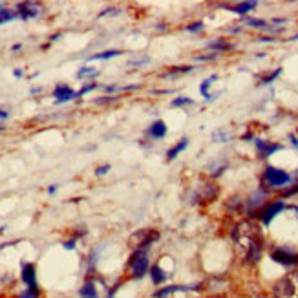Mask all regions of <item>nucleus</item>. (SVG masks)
<instances>
[{"instance_id":"f257e3e1","label":"nucleus","mask_w":298,"mask_h":298,"mask_svg":"<svg viewBox=\"0 0 298 298\" xmlns=\"http://www.w3.org/2000/svg\"><path fill=\"white\" fill-rule=\"evenodd\" d=\"M233 241L236 245L238 253L241 258L249 263H256L262 258V249H263V236L260 233L258 225L253 221L245 219L240 221L236 227L233 229Z\"/></svg>"},{"instance_id":"f03ea898","label":"nucleus","mask_w":298,"mask_h":298,"mask_svg":"<svg viewBox=\"0 0 298 298\" xmlns=\"http://www.w3.org/2000/svg\"><path fill=\"white\" fill-rule=\"evenodd\" d=\"M275 298H298V271L287 272L272 285Z\"/></svg>"},{"instance_id":"7ed1b4c3","label":"nucleus","mask_w":298,"mask_h":298,"mask_svg":"<svg viewBox=\"0 0 298 298\" xmlns=\"http://www.w3.org/2000/svg\"><path fill=\"white\" fill-rule=\"evenodd\" d=\"M128 269L134 278H141L145 275L148 269V256H146L145 249H137L132 253L130 260H128Z\"/></svg>"},{"instance_id":"20e7f679","label":"nucleus","mask_w":298,"mask_h":298,"mask_svg":"<svg viewBox=\"0 0 298 298\" xmlns=\"http://www.w3.org/2000/svg\"><path fill=\"white\" fill-rule=\"evenodd\" d=\"M159 238V233L156 231V229H141V231H137V233H134L130 236V245L134 247V251L137 249H145L150 245V243H154V241Z\"/></svg>"},{"instance_id":"39448f33","label":"nucleus","mask_w":298,"mask_h":298,"mask_svg":"<svg viewBox=\"0 0 298 298\" xmlns=\"http://www.w3.org/2000/svg\"><path fill=\"white\" fill-rule=\"evenodd\" d=\"M263 183L267 187H272V189H278V187H284L291 181V176L285 170H280V168L275 167H267L263 170Z\"/></svg>"},{"instance_id":"423d86ee","label":"nucleus","mask_w":298,"mask_h":298,"mask_svg":"<svg viewBox=\"0 0 298 298\" xmlns=\"http://www.w3.org/2000/svg\"><path fill=\"white\" fill-rule=\"evenodd\" d=\"M271 258L277 263L284 265V267H293V265H298V253L289 247H278L271 253Z\"/></svg>"},{"instance_id":"0eeeda50","label":"nucleus","mask_w":298,"mask_h":298,"mask_svg":"<svg viewBox=\"0 0 298 298\" xmlns=\"http://www.w3.org/2000/svg\"><path fill=\"white\" fill-rule=\"evenodd\" d=\"M20 277H22V282L28 285V293L35 298L37 289H39V287H37V278H35V265H33V263H22Z\"/></svg>"},{"instance_id":"6e6552de","label":"nucleus","mask_w":298,"mask_h":298,"mask_svg":"<svg viewBox=\"0 0 298 298\" xmlns=\"http://www.w3.org/2000/svg\"><path fill=\"white\" fill-rule=\"evenodd\" d=\"M284 202L282 200H275V202L267 203V205L263 207L262 211H260V219H262V224L269 225L272 221V218L278 214V212L284 211Z\"/></svg>"},{"instance_id":"1a4fd4ad","label":"nucleus","mask_w":298,"mask_h":298,"mask_svg":"<svg viewBox=\"0 0 298 298\" xmlns=\"http://www.w3.org/2000/svg\"><path fill=\"white\" fill-rule=\"evenodd\" d=\"M17 9H18V17L24 18V20L37 17L40 13V6L35 4V2H20L17 6Z\"/></svg>"},{"instance_id":"9d476101","label":"nucleus","mask_w":298,"mask_h":298,"mask_svg":"<svg viewBox=\"0 0 298 298\" xmlns=\"http://www.w3.org/2000/svg\"><path fill=\"white\" fill-rule=\"evenodd\" d=\"M53 97H57V103L61 105V103H66L70 101V99H73V97H77V92H73L70 86H66V84H57L55 86V90H53Z\"/></svg>"},{"instance_id":"9b49d317","label":"nucleus","mask_w":298,"mask_h":298,"mask_svg":"<svg viewBox=\"0 0 298 298\" xmlns=\"http://www.w3.org/2000/svg\"><path fill=\"white\" fill-rule=\"evenodd\" d=\"M282 146L277 145V143H269V141H262L256 139V150H258L260 158H269L271 154H275L277 150H280Z\"/></svg>"},{"instance_id":"f8f14e48","label":"nucleus","mask_w":298,"mask_h":298,"mask_svg":"<svg viewBox=\"0 0 298 298\" xmlns=\"http://www.w3.org/2000/svg\"><path fill=\"white\" fill-rule=\"evenodd\" d=\"M187 146H189V139H187V137L180 139V143H178V145H174V146H172V148L167 152V159H168V161H170V159H174L176 156H178L180 152H183V150L187 148Z\"/></svg>"},{"instance_id":"ddd939ff","label":"nucleus","mask_w":298,"mask_h":298,"mask_svg":"<svg viewBox=\"0 0 298 298\" xmlns=\"http://www.w3.org/2000/svg\"><path fill=\"white\" fill-rule=\"evenodd\" d=\"M79 294L83 298H97V289H95V285H93V282L88 280L79 289Z\"/></svg>"},{"instance_id":"4468645a","label":"nucleus","mask_w":298,"mask_h":298,"mask_svg":"<svg viewBox=\"0 0 298 298\" xmlns=\"http://www.w3.org/2000/svg\"><path fill=\"white\" fill-rule=\"evenodd\" d=\"M150 136L152 137H165V134H167V127H165V123L163 121H156V123L150 127Z\"/></svg>"},{"instance_id":"2eb2a0df","label":"nucleus","mask_w":298,"mask_h":298,"mask_svg":"<svg viewBox=\"0 0 298 298\" xmlns=\"http://www.w3.org/2000/svg\"><path fill=\"white\" fill-rule=\"evenodd\" d=\"M255 8H256V2H240V4L229 6V9L234 11V13H247V11H251V9Z\"/></svg>"},{"instance_id":"dca6fc26","label":"nucleus","mask_w":298,"mask_h":298,"mask_svg":"<svg viewBox=\"0 0 298 298\" xmlns=\"http://www.w3.org/2000/svg\"><path fill=\"white\" fill-rule=\"evenodd\" d=\"M117 55H121V52H119V49H106V52H103V53L92 55V57H90V61H106V59L117 57Z\"/></svg>"},{"instance_id":"f3484780","label":"nucleus","mask_w":298,"mask_h":298,"mask_svg":"<svg viewBox=\"0 0 298 298\" xmlns=\"http://www.w3.org/2000/svg\"><path fill=\"white\" fill-rule=\"evenodd\" d=\"M167 272L163 271L159 265H154L152 267V280H154V284H163V282L167 280Z\"/></svg>"},{"instance_id":"a211bd4d","label":"nucleus","mask_w":298,"mask_h":298,"mask_svg":"<svg viewBox=\"0 0 298 298\" xmlns=\"http://www.w3.org/2000/svg\"><path fill=\"white\" fill-rule=\"evenodd\" d=\"M218 79V77H216V75H211V77H209V79H205L202 83V86H200V92H202V95L205 97V99H212L211 97V93H209V86H211L212 83H214V81Z\"/></svg>"},{"instance_id":"6ab92c4d","label":"nucleus","mask_w":298,"mask_h":298,"mask_svg":"<svg viewBox=\"0 0 298 298\" xmlns=\"http://www.w3.org/2000/svg\"><path fill=\"white\" fill-rule=\"evenodd\" d=\"M180 289H187V287H181V285H170V287H167V289H159L154 293V296H158V298H163V296H167V294L174 293V291H180Z\"/></svg>"},{"instance_id":"aec40b11","label":"nucleus","mask_w":298,"mask_h":298,"mask_svg":"<svg viewBox=\"0 0 298 298\" xmlns=\"http://www.w3.org/2000/svg\"><path fill=\"white\" fill-rule=\"evenodd\" d=\"M11 18H15L13 11H11V9H8V8H4V6H0V24H2V22L11 20Z\"/></svg>"},{"instance_id":"412c9836","label":"nucleus","mask_w":298,"mask_h":298,"mask_svg":"<svg viewBox=\"0 0 298 298\" xmlns=\"http://www.w3.org/2000/svg\"><path fill=\"white\" fill-rule=\"evenodd\" d=\"M280 73H282V68H277V70H275V71H271V73H269V75H265V77H263V79H262V84H269V83H272V81L277 79V77H278V75H280Z\"/></svg>"},{"instance_id":"4be33fe9","label":"nucleus","mask_w":298,"mask_h":298,"mask_svg":"<svg viewBox=\"0 0 298 298\" xmlns=\"http://www.w3.org/2000/svg\"><path fill=\"white\" fill-rule=\"evenodd\" d=\"M95 73V68H92V66H84V68H81L79 71H77V77L79 79H83V77H86V75H92Z\"/></svg>"},{"instance_id":"5701e85b","label":"nucleus","mask_w":298,"mask_h":298,"mask_svg":"<svg viewBox=\"0 0 298 298\" xmlns=\"http://www.w3.org/2000/svg\"><path fill=\"white\" fill-rule=\"evenodd\" d=\"M245 24H249V26H255V28H265L267 24H265V20H260V18H247Z\"/></svg>"},{"instance_id":"b1692460","label":"nucleus","mask_w":298,"mask_h":298,"mask_svg":"<svg viewBox=\"0 0 298 298\" xmlns=\"http://www.w3.org/2000/svg\"><path fill=\"white\" fill-rule=\"evenodd\" d=\"M209 48H212V49H229V44L224 42V40H216V42L209 44Z\"/></svg>"},{"instance_id":"393cba45","label":"nucleus","mask_w":298,"mask_h":298,"mask_svg":"<svg viewBox=\"0 0 298 298\" xmlns=\"http://www.w3.org/2000/svg\"><path fill=\"white\" fill-rule=\"evenodd\" d=\"M189 103H192L189 99V97H180V99H174V101L170 103L172 106H181V105H189Z\"/></svg>"},{"instance_id":"a878e982","label":"nucleus","mask_w":298,"mask_h":298,"mask_svg":"<svg viewBox=\"0 0 298 298\" xmlns=\"http://www.w3.org/2000/svg\"><path fill=\"white\" fill-rule=\"evenodd\" d=\"M95 88H97V84H95V83L88 84V86H84L83 90H79V92H77V97L84 95V93H88V92H92V90H95Z\"/></svg>"},{"instance_id":"bb28decb","label":"nucleus","mask_w":298,"mask_h":298,"mask_svg":"<svg viewBox=\"0 0 298 298\" xmlns=\"http://www.w3.org/2000/svg\"><path fill=\"white\" fill-rule=\"evenodd\" d=\"M202 28H203V22L200 20V22H192V24H190V26H187L185 30H187V31H197V30H202Z\"/></svg>"},{"instance_id":"cd10ccee","label":"nucleus","mask_w":298,"mask_h":298,"mask_svg":"<svg viewBox=\"0 0 298 298\" xmlns=\"http://www.w3.org/2000/svg\"><path fill=\"white\" fill-rule=\"evenodd\" d=\"M110 170V165H101V167L95 168V176H105Z\"/></svg>"},{"instance_id":"c85d7f7f","label":"nucleus","mask_w":298,"mask_h":298,"mask_svg":"<svg viewBox=\"0 0 298 298\" xmlns=\"http://www.w3.org/2000/svg\"><path fill=\"white\" fill-rule=\"evenodd\" d=\"M62 247H64V249H68V251H71L75 247V240H68V241H64V243H62Z\"/></svg>"},{"instance_id":"c756f323","label":"nucleus","mask_w":298,"mask_h":298,"mask_svg":"<svg viewBox=\"0 0 298 298\" xmlns=\"http://www.w3.org/2000/svg\"><path fill=\"white\" fill-rule=\"evenodd\" d=\"M212 137H214V139H227V136H225L224 132H218V134H214Z\"/></svg>"},{"instance_id":"7c9ffc66","label":"nucleus","mask_w":298,"mask_h":298,"mask_svg":"<svg viewBox=\"0 0 298 298\" xmlns=\"http://www.w3.org/2000/svg\"><path fill=\"white\" fill-rule=\"evenodd\" d=\"M296 192H298V183H296V187H293L291 190H287V192H285V196H291V194H296Z\"/></svg>"},{"instance_id":"2f4dec72","label":"nucleus","mask_w":298,"mask_h":298,"mask_svg":"<svg viewBox=\"0 0 298 298\" xmlns=\"http://www.w3.org/2000/svg\"><path fill=\"white\" fill-rule=\"evenodd\" d=\"M8 112H4V110H0V119H8Z\"/></svg>"},{"instance_id":"473e14b6","label":"nucleus","mask_w":298,"mask_h":298,"mask_svg":"<svg viewBox=\"0 0 298 298\" xmlns=\"http://www.w3.org/2000/svg\"><path fill=\"white\" fill-rule=\"evenodd\" d=\"M55 190H57V187H55V185H52V187H48V192H49V194H53V192H55Z\"/></svg>"},{"instance_id":"72a5a7b5","label":"nucleus","mask_w":298,"mask_h":298,"mask_svg":"<svg viewBox=\"0 0 298 298\" xmlns=\"http://www.w3.org/2000/svg\"><path fill=\"white\" fill-rule=\"evenodd\" d=\"M13 75H15V77H22V70H15Z\"/></svg>"},{"instance_id":"f704fd0d","label":"nucleus","mask_w":298,"mask_h":298,"mask_svg":"<svg viewBox=\"0 0 298 298\" xmlns=\"http://www.w3.org/2000/svg\"><path fill=\"white\" fill-rule=\"evenodd\" d=\"M20 48H22V44H15V46H13V52H18Z\"/></svg>"},{"instance_id":"c9c22d12","label":"nucleus","mask_w":298,"mask_h":298,"mask_svg":"<svg viewBox=\"0 0 298 298\" xmlns=\"http://www.w3.org/2000/svg\"><path fill=\"white\" fill-rule=\"evenodd\" d=\"M20 298H33V296H31V294L30 293H24V294H22V296Z\"/></svg>"},{"instance_id":"e433bc0d","label":"nucleus","mask_w":298,"mask_h":298,"mask_svg":"<svg viewBox=\"0 0 298 298\" xmlns=\"http://www.w3.org/2000/svg\"><path fill=\"white\" fill-rule=\"evenodd\" d=\"M4 229H6V227H0V233H4Z\"/></svg>"},{"instance_id":"4c0bfd02","label":"nucleus","mask_w":298,"mask_h":298,"mask_svg":"<svg viewBox=\"0 0 298 298\" xmlns=\"http://www.w3.org/2000/svg\"><path fill=\"white\" fill-rule=\"evenodd\" d=\"M212 298H225V296H212Z\"/></svg>"},{"instance_id":"58836bf2","label":"nucleus","mask_w":298,"mask_h":298,"mask_svg":"<svg viewBox=\"0 0 298 298\" xmlns=\"http://www.w3.org/2000/svg\"><path fill=\"white\" fill-rule=\"evenodd\" d=\"M0 130H2V127H0Z\"/></svg>"}]
</instances>
